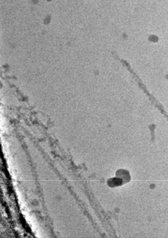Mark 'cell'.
I'll use <instances>...</instances> for the list:
<instances>
[{"label":"cell","instance_id":"6da1fadb","mask_svg":"<svg viewBox=\"0 0 168 238\" xmlns=\"http://www.w3.org/2000/svg\"><path fill=\"white\" fill-rule=\"evenodd\" d=\"M123 180L119 177L112 178L109 180L108 184L109 186L112 187H113L119 186L122 185Z\"/></svg>","mask_w":168,"mask_h":238},{"label":"cell","instance_id":"7a4b0ae2","mask_svg":"<svg viewBox=\"0 0 168 238\" xmlns=\"http://www.w3.org/2000/svg\"><path fill=\"white\" fill-rule=\"evenodd\" d=\"M117 176L119 177L122 180L126 181L127 179H130V175L128 172L125 170H120L117 172Z\"/></svg>","mask_w":168,"mask_h":238}]
</instances>
